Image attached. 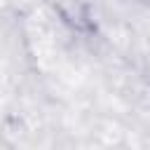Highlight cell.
I'll return each mask as SVG.
<instances>
[{
    "label": "cell",
    "mask_w": 150,
    "mask_h": 150,
    "mask_svg": "<svg viewBox=\"0 0 150 150\" xmlns=\"http://www.w3.org/2000/svg\"><path fill=\"white\" fill-rule=\"evenodd\" d=\"M47 2L52 5L56 16L68 28H73L77 33H89L94 28L91 14H89V7L84 5V0H47Z\"/></svg>",
    "instance_id": "6da1fadb"
}]
</instances>
